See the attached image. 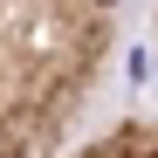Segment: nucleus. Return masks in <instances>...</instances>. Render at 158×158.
<instances>
[{
  "label": "nucleus",
  "mask_w": 158,
  "mask_h": 158,
  "mask_svg": "<svg viewBox=\"0 0 158 158\" xmlns=\"http://www.w3.org/2000/svg\"><path fill=\"white\" fill-rule=\"evenodd\" d=\"M124 0H0V158H62L103 89Z\"/></svg>",
  "instance_id": "1"
},
{
  "label": "nucleus",
  "mask_w": 158,
  "mask_h": 158,
  "mask_svg": "<svg viewBox=\"0 0 158 158\" xmlns=\"http://www.w3.org/2000/svg\"><path fill=\"white\" fill-rule=\"evenodd\" d=\"M62 158H158V124L151 117H117L110 131H96L89 144H76Z\"/></svg>",
  "instance_id": "2"
}]
</instances>
